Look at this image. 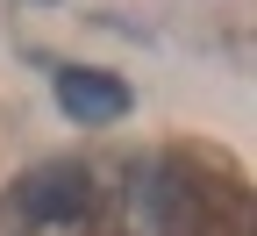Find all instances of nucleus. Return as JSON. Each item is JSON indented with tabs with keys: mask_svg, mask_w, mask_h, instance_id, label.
I'll list each match as a JSON object with an SVG mask.
<instances>
[{
	"mask_svg": "<svg viewBox=\"0 0 257 236\" xmlns=\"http://www.w3.org/2000/svg\"><path fill=\"white\" fill-rule=\"evenodd\" d=\"M57 108L86 122V129H100V122H121L128 108H136V93H128L114 72H86V64H64L57 72Z\"/></svg>",
	"mask_w": 257,
	"mask_h": 236,
	"instance_id": "f257e3e1",
	"label": "nucleus"
},
{
	"mask_svg": "<svg viewBox=\"0 0 257 236\" xmlns=\"http://www.w3.org/2000/svg\"><path fill=\"white\" fill-rule=\"evenodd\" d=\"M93 208V179L79 165H43L36 179H22V215L29 222H72Z\"/></svg>",
	"mask_w": 257,
	"mask_h": 236,
	"instance_id": "f03ea898",
	"label": "nucleus"
}]
</instances>
